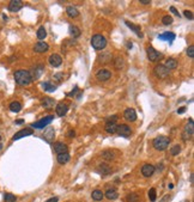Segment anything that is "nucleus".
Wrapping results in <instances>:
<instances>
[{"label":"nucleus","instance_id":"nucleus-1","mask_svg":"<svg viewBox=\"0 0 194 202\" xmlns=\"http://www.w3.org/2000/svg\"><path fill=\"white\" fill-rule=\"evenodd\" d=\"M13 77H15L16 82L18 85H20V86H28L33 81V78L30 76V72L25 71V69H18V71H16L15 74H13Z\"/></svg>","mask_w":194,"mask_h":202},{"label":"nucleus","instance_id":"nucleus-2","mask_svg":"<svg viewBox=\"0 0 194 202\" xmlns=\"http://www.w3.org/2000/svg\"><path fill=\"white\" fill-rule=\"evenodd\" d=\"M152 143H154L155 150H157V151H164V150L168 148V146L170 143V139L168 136L159 135V136H157L155 140H154Z\"/></svg>","mask_w":194,"mask_h":202},{"label":"nucleus","instance_id":"nucleus-3","mask_svg":"<svg viewBox=\"0 0 194 202\" xmlns=\"http://www.w3.org/2000/svg\"><path fill=\"white\" fill-rule=\"evenodd\" d=\"M91 45L96 50H103L107 47V40L104 36L97 34L95 36H92V39H91Z\"/></svg>","mask_w":194,"mask_h":202},{"label":"nucleus","instance_id":"nucleus-4","mask_svg":"<svg viewBox=\"0 0 194 202\" xmlns=\"http://www.w3.org/2000/svg\"><path fill=\"white\" fill-rule=\"evenodd\" d=\"M193 133H194V123L193 120L191 119L189 122L185 126V129L182 132V140L183 141H188L192 136H193Z\"/></svg>","mask_w":194,"mask_h":202},{"label":"nucleus","instance_id":"nucleus-5","mask_svg":"<svg viewBox=\"0 0 194 202\" xmlns=\"http://www.w3.org/2000/svg\"><path fill=\"white\" fill-rule=\"evenodd\" d=\"M154 74L158 79H164L169 76V69L164 66V65H157L155 68H154Z\"/></svg>","mask_w":194,"mask_h":202},{"label":"nucleus","instance_id":"nucleus-6","mask_svg":"<svg viewBox=\"0 0 194 202\" xmlns=\"http://www.w3.org/2000/svg\"><path fill=\"white\" fill-rule=\"evenodd\" d=\"M146 54H147V59L152 62H156L157 60H159L162 58V54L159 52H157L154 47H147L146 48Z\"/></svg>","mask_w":194,"mask_h":202},{"label":"nucleus","instance_id":"nucleus-7","mask_svg":"<svg viewBox=\"0 0 194 202\" xmlns=\"http://www.w3.org/2000/svg\"><path fill=\"white\" fill-rule=\"evenodd\" d=\"M54 120V116H52V115H48V116H46L44 119H41L40 121L35 122V123H33L31 124V127H34V128H37V129H42V128H44L46 126H48L50 122Z\"/></svg>","mask_w":194,"mask_h":202},{"label":"nucleus","instance_id":"nucleus-8","mask_svg":"<svg viewBox=\"0 0 194 202\" xmlns=\"http://www.w3.org/2000/svg\"><path fill=\"white\" fill-rule=\"evenodd\" d=\"M120 136H123V138H128L131 134H132V129L130 128V126L127 124H119L116 127V132Z\"/></svg>","mask_w":194,"mask_h":202},{"label":"nucleus","instance_id":"nucleus-9","mask_svg":"<svg viewBox=\"0 0 194 202\" xmlns=\"http://www.w3.org/2000/svg\"><path fill=\"white\" fill-rule=\"evenodd\" d=\"M43 72H44V66H43L42 63L36 65V66L33 68V71L30 72V76H31V78H33V80L39 79L40 77L43 74Z\"/></svg>","mask_w":194,"mask_h":202},{"label":"nucleus","instance_id":"nucleus-10","mask_svg":"<svg viewBox=\"0 0 194 202\" xmlns=\"http://www.w3.org/2000/svg\"><path fill=\"white\" fill-rule=\"evenodd\" d=\"M96 78L97 80L99 81H107L112 78V73H110V71H108L106 68H102L96 73Z\"/></svg>","mask_w":194,"mask_h":202},{"label":"nucleus","instance_id":"nucleus-11","mask_svg":"<svg viewBox=\"0 0 194 202\" xmlns=\"http://www.w3.org/2000/svg\"><path fill=\"white\" fill-rule=\"evenodd\" d=\"M34 132H33V129L31 128H25V129H22L19 132H17L13 136H12V140L13 141H16V140H19L22 138H25V136H29V135H31Z\"/></svg>","mask_w":194,"mask_h":202},{"label":"nucleus","instance_id":"nucleus-12","mask_svg":"<svg viewBox=\"0 0 194 202\" xmlns=\"http://www.w3.org/2000/svg\"><path fill=\"white\" fill-rule=\"evenodd\" d=\"M155 171L156 167L154 165H151V164H145L141 167V173H143L144 177H151L155 173Z\"/></svg>","mask_w":194,"mask_h":202},{"label":"nucleus","instance_id":"nucleus-13","mask_svg":"<svg viewBox=\"0 0 194 202\" xmlns=\"http://www.w3.org/2000/svg\"><path fill=\"white\" fill-rule=\"evenodd\" d=\"M96 171L99 175H102V176H107V175H109V173L112 172V167H110L108 164L102 163V164H99L96 167Z\"/></svg>","mask_w":194,"mask_h":202},{"label":"nucleus","instance_id":"nucleus-14","mask_svg":"<svg viewBox=\"0 0 194 202\" xmlns=\"http://www.w3.org/2000/svg\"><path fill=\"white\" fill-rule=\"evenodd\" d=\"M22 7H23V2L20 0H12L9 4V11L11 12H18Z\"/></svg>","mask_w":194,"mask_h":202},{"label":"nucleus","instance_id":"nucleus-15","mask_svg":"<svg viewBox=\"0 0 194 202\" xmlns=\"http://www.w3.org/2000/svg\"><path fill=\"white\" fill-rule=\"evenodd\" d=\"M123 116H125V119L127 120V121L130 122H133L137 120V113L134 109H132V108H128V109H126L125 110V113H123Z\"/></svg>","mask_w":194,"mask_h":202},{"label":"nucleus","instance_id":"nucleus-16","mask_svg":"<svg viewBox=\"0 0 194 202\" xmlns=\"http://www.w3.org/2000/svg\"><path fill=\"white\" fill-rule=\"evenodd\" d=\"M54 151L57 154H60V153H67L68 151V147L66 143L64 142H55L54 143Z\"/></svg>","mask_w":194,"mask_h":202},{"label":"nucleus","instance_id":"nucleus-17","mask_svg":"<svg viewBox=\"0 0 194 202\" xmlns=\"http://www.w3.org/2000/svg\"><path fill=\"white\" fill-rule=\"evenodd\" d=\"M49 63L53 66V67H59L61 63H62V58L59 55V54H52L49 56Z\"/></svg>","mask_w":194,"mask_h":202},{"label":"nucleus","instance_id":"nucleus-18","mask_svg":"<svg viewBox=\"0 0 194 202\" xmlns=\"http://www.w3.org/2000/svg\"><path fill=\"white\" fill-rule=\"evenodd\" d=\"M49 49V45H48V43H46V42H39V43H36L35 45H34V52H36V53H44V52H47Z\"/></svg>","mask_w":194,"mask_h":202},{"label":"nucleus","instance_id":"nucleus-19","mask_svg":"<svg viewBox=\"0 0 194 202\" xmlns=\"http://www.w3.org/2000/svg\"><path fill=\"white\" fill-rule=\"evenodd\" d=\"M58 116H65L68 111V105L66 103H59L57 105V109H55Z\"/></svg>","mask_w":194,"mask_h":202},{"label":"nucleus","instance_id":"nucleus-20","mask_svg":"<svg viewBox=\"0 0 194 202\" xmlns=\"http://www.w3.org/2000/svg\"><path fill=\"white\" fill-rule=\"evenodd\" d=\"M54 136H55V130H54V128H52V127L47 128V129L44 130V133H43V138H44L48 142L53 141Z\"/></svg>","mask_w":194,"mask_h":202},{"label":"nucleus","instance_id":"nucleus-21","mask_svg":"<svg viewBox=\"0 0 194 202\" xmlns=\"http://www.w3.org/2000/svg\"><path fill=\"white\" fill-rule=\"evenodd\" d=\"M42 106L44 108V109H52L53 106H54V104H55V101L53 99V98H50V97H44V98H42Z\"/></svg>","mask_w":194,"mask_h":202},{"label":"nucleus","instance_id":"nucleus-22","mask_svg":"<svg viewBox=\"0 0 194 202\" xmlns=\"http://www.w3.org/2000/svg\"><path fill=\"white\" fill-rule=\"evenodd\" d=\"M125 24H126V25H127L133 32H136L137 35H138V37H143V34H141V31H140V26H138V25L133 24V23H131V22H128V20H126Z\"/></svg>","mask_w":194,"mask_h":202},{"label":"nucleus","instance_id":"nucleus-23","mask_svg":"<svg viewBox=\"0 0 194 202\" xmlns=\"http://www.w3.org/2000/svg\"><path fill=\"white\" fill-rule=\"evenodd\" d=\"M66 12H67V16L71 17V18H77L79 16V11L77 10L76 6H67L66 7Z\"/></svg>","mask_w":194,"mask_h":202},{"label":"nucleus","instance_id":"nucleus-24","mask_svg":"<svg viewBox=\"0 0 194 202\" xmlns=\"http://www.w3.org/2000/svg\"><path fill=\"white\" fill-rule=\"evenodd\" d=\"M175 34L174 32H169V31H167V32H163V34H161L159 36H158V39L162 41H169V42H173L175 40Z\"/></svg>","mask_w":194,"mask_h":202},{"label":"nucleus","instance_id":"nucleus-25","mask_svg":"<svg viewBox=\"0 0 194 202\" xmlns=\"http://www.w3.org/2000/svg\"><path fill=\"white\" fill-rule=\"evenodd\" d=\"M57 159H58L59 164L64 165V164H67V163L70 162L71 157H70L68 152H67V153H60V154H58V158H57Z\"/></svg>","mask_w":194,"mask_h":202},{"label":"nucleus","instance_id":"nucleus-26","mask_svg":"<svg viewBox=\"0 0 194 202\" xmlns=\"http://www.w3.org/2000/svg\"><path fill=\"white\" fill-rule=\"evenodd\" d=\"M116 122H107L106 123V132L109 134H114L116 132Z\"/></svg>","mask_w":194,"mask_h":202},{"label":"nucleus","instance_id":"nucleus-27","mask_svg":"<svg viewBox=\"0 0 194 202\" xmlns=\"http://www.w3.org/2000/svg\"><path fill=\"white\" fill-rule=\"evenodd\" d=\"M68 31H70V35H71L73 39H77V37L80 36V30L78 29V26H76V25H70Z\"/></svg>","mask_w":194,"mask_h":202},{"label":"nucleus","instance_id":"nucleus-28","mask_svg":"<svg viewBox=\"0 0 194 202\" xmlns=\"http://www.w3.org/2000/svg\"><path fill=\"white\" fill-rule=\"evenodd\" d=\"M106 197L109 199V200H116L119 197V194L115 189H108L107 193H106Z\"/></svg>","mask_w":194,"mask_h":202},{"label":"nucleus","instance_id":"nucleus-29","mask_svg":"<svg viewBox=\"0 0 194 202\" xmlns=\"http://www.w3.org/2000/svg\"><path fill=\"white\" fill-rule=\"evenodd\" d=\"M103 196H104V194H103V191H102V190H99V189L94 190V191H92V194H91V197H92L95 201H101V200L103 199Z\"/></svg>","mask_w":194,"mask_h":202},{"label":"nucleus","instance_id":"nucleus-30","mask_svg":"<svg viewBox=\"0 0 194 202\" xmlns=\"http://www.w3.org/2000/svg\"><path fill=\"white\" fill-rule=\"evenodd\" d=\"M123 66H125V60L121 56H117L116 59L114 60V67L116 68L117 71H120V69L123 68Z\"/></svg>","mask_w":194,"mask_h":202},{"label":"nucleus","instance_id":"nucleus-31","mask_svg":"<svg viewBox=\"0 0 194 202\" xmlns=\"http://www.w3.org/2000/svg\"><path fill=\"white\" fill-rule=\"evenodd\" d=\"M126 200H127V202H140V196L137 193H131L127 195Z\"/></svg>","mask_w":194,"mask_h":202},{"label":"nucleus","instance_id":"nucleus-32","mask_svg":"<svg viewBox=\"0 0 194 202\" xmlns=\"http://www.w3.org/2000/svg\"><path fill=\"white\" fill-rule=\"evenodd\" d=\"M20 109H22V105H20L19 102L15 101L10 104V110H11L12 113H19Z\"/></svg>","mask_w":194,"mask_h":202},{"label":"nucleus","instance_id":"nucleus-33","mask_svg":"<svg viewBox=\"0 0 194 202\" xmlns=\"http://www.w3.org/2000/svg\"><path fill=\"white\" fill-rule=\"evenodd\" d=\"M177 65H178V63H177V61L175 60V59H168L164 66H165L168 69H175V68L177 67Z\"/></svg>","mask_w":194,"mask_h":202},{"label":"nucleus","instance_id":"nucleus-34","mask_svg":"<svg viewBox=\"0 0 194 202\" xmlns=\"http://www.w3.org/2000/svg\"><path fill=\"white\" fill-rule=\"evenodd\" d=\"M42 87L44 89V91H48V92H52V91H55L57 90V86L54 84H50V82H43L42 84Z\"/></svg>","mask_w":194,"mask_h":202},{"label":"nucleus","instance_id":"nucleus-35","mask_svg":"<svg viewBox=\"0 0 194 202\" xmlns=\"http://www.w3.org/2000/svg\"><path fill=\"white\" fill-rule=\"evenodd\" d=\"M46 36H47V31H46V29H44L43 26L39 28V30H37V39L40 40V42H41L42 40H44Z\"/></svg>","mask_w":194,"mask_h":202},{"label":"nucleus","instance_id":"nucleus-36","mask_svg":"<svg viewBox=\"0 0 194 202\" xmlns=\"http://www.w3.org/2000/svg\"><path fill=\"white\" fill-rule=\"evenodd\" d=\"M4 201L5 202H16L17 201V197H16L13 194H11V193H6V194L4 195Z\"/></svg>","mask_w":194,"mask_h":202},{"label":"nucleus","instance_id":"nucleus-37","mask_svg":"<svg viewBox=\"0 0 194 202\" xmlns=\"http://www.w3.org/2000/svg\"><path fill=\"white\" fill-rule=\"evenodd\" d=\"M102 157H103L104 159H107V160H112V159H114L115 154H114L113 151H104V152L102 153Z\"/></svg>","mask_w":194,"mask_h":202},{"label":"nucleus","instance_id":"nucleus-38","mask_svg":"<svg viewBox=\"0 0 194 202\" xmlns=\"http://www.w3.org/2000/svg\"><path fill=\"white\" fill-rule=\"evenodd\" d=\"M149 199L151 202H156V199H157V193H156L155 188H151L150 191H149Z\"/></svg>","mask_w":194,"mask_h":202},{"label":"nucleus","instance_id":"nucleus-39","mask_svg":"<svg viewBox=\"0 0 194 202\" xmlns=\"http://www.w3.org/2000/svg\"><path fill=\"white\" fill-rule=\"evenodd\" d=\"M180 152H181V146H180V145H175V146L171 147V150H170L171 156H177Z\"/></svg>","mask_w":194,"mask_h":202},{"label":"nucleus","instance_id":"nucleus-40","mask_svg":"<svg viewBox=\"0 0 194 202\" xmlns=\"http://www.w3.org/2000/svg\"><path fill=\"white\" fill-rule=\"evenodd\" d=\"M162 23H163L164 25H170V24L173 23V17H171V16H164L163 19H162Z\"/></svg>","mask_w":194,"mask_h":202},{"label":"nucleus","instance_id":"nucleus-41","mask_svg":"<svg viewBox=\"0 0 194 202\" xmlns=\"http://www.w3.org/2000/svg\"><path fill=\"white\" fill-rule=\"evenodd\" d=\"M187 55H188L191 59H193L194 58V45L193 44L188 47V49H187Z\"/></svg>","mask_w":194,"mask_h":202},{"label":"nucleus","instance_id":"nucleus-42","mask_svg":"<svg viewBox=\"0 0 194 202\" xmlns=\"http://www.w3.org/2000/svg\"><path fill=\"white\" fill-rule=\"evenodd\" d=\"M183 15H185V17H186V18H188L189 20L193 19V13H192L191 11H187V10H186V11L183 12Z\"/></svg>","mask_w":194,"mask_h":202},{"label":"nucleus","instance_id":"nucleus-43","mask_svg":"<svg viewBox=\"0 0 194 202\" xmlns=\"http://www.w3.org/2000/svg\"><path fill=\"white\" fill-rule=\"evenodd\" d=\"M62 78H64V74H62V73H57V74H54V79L57 81H61Z\"/></svg>","mask_w":194,"mask_h":202},{"label":"nucleus","instance_id":"nucleus-44","mask_svg":"<svg viewBox=\"0 0 194 202\" xmlns=\"http://www.w3.org/2000/svg\"><path fill=\"white\" fill-rule=\"evenodd\" d=\"M170 11H171V12H173V13H174L175 16H177V17H180V12H178V11H177V10H176V8H175L174 6H171V7H170Z\"/></svg>","mask_w":194,"mask_h":202},{"label":"nucleus","instance_id":"nucleus-45","mask_svg":"<svg viewBox=\"0 0 194 202\" xmlns=\"http://www.w3.org/2000/svg\"><path fill=\"white\" fill-rule=\"evenodd\" d=\"M185 111H186V106H181V108L177 109V113H178V114H183Z\"/></svg>","mask_w":194,"mask_h":202},{"label":"nucleus","instance_id":"nucleus-46","mask_svg":"<svg viewBox=\"0 0 194 202\" xmlns=\"http://www.w3.org/2000/svg\"><path fill=\"white\" fill-rule=\"evenodd\" d=\"M74 135H76V132H74V130H70V132L67 133V136H68V138H73Z\"/></svg>","mask_w":194,"mask_h":202},{"label":"nucleus","instance_id":"nucleus-47","mask_svg":"<svg viewBox=\"0 0 194 202\" xmlns=\"http://www.w3.org/2000/svg\"><path fill=\"white\" fill-rule=\"evenodd\" d=\"M58 201H59L58 197H50L49 200H47L46 202H58Z\"/></svg>","mask_w":194,"mask_h":202},{"label":"nucleus","instance_id":"nucleus-48","mask_svg":"<svg viewBox=\"0 0 194 202\" xmlns=\"http://www.w3.org/2000/svg\"><path fill=\"white\" fill-rule=\"evenodd\" d=\"M150 2L151 1H149V0H140V4H143V5H150Z\"/></svg>","mask_w":194,"mask_h":202},{"label":"nucleus","instance_id":"nucleus-49","mask_svg":"<svg viewBox=\"0 0 194 202\" xmlns=\"http://www.w3.org/2000/svg\"><path fill=\"white\" fill-rule=\"evenodd\" d=\"M77 91H78V86H76V87H74V90H73V91H72L71 93H68V96H74Z\"/></svg>","mask_w":194,"mask_h":202},{"label":"nucleus","instance_id":"nucleus-50","mask_svg":"<svg viewBox=\"0 0 194 202\" xmlns=\"http://www.w3.org/2000/svg\"><path fill=\"white\" fill-rule=\"evenodd\" d=\"M15 123H16V124H23V123H24V120H23V119H18V120L15 121Z\"/></svg>","mask_w":194,"mask_h":202},{"label":"nucleus","instance_id":"nucleus-51","mask_svg":"<svg viewBox=\"0 0 194 202\" xmlns=\"http://www.w3.org/2000/svg\"><path fill=\"white\" fill-rule=\"evenodd\" d=\"M127 47H128V48H132V47H133V45H132V42H128V43H127Z\"/></svg>","mask_w":194,"mask_h":202},{"label":"nucleus","instance_id":"nucleus-52","mask_svg":"<svg viewBox=\"0 0 194 202\" xmlns=\"http://www.w3.org/2000/svg\"><path fill=\"white\" fill-rule=\"evenodd\" d=\"M168 188H169V189H173V188H174V184H173V183H170V184L168 185Z\"/></svg>","mask_w":194,"mask_h":202},{"label":"nucleus","instance_id":"nucleus-53","mask_svg":"<svg viewBox=\"0 0 194 202\" xmlns=\"http://www.w3.org/2000/svg\"><path fill=\"white\" fill-rule=\"evenodd\" d=\"M191 183H193V173L191 175Z\"/></svg>","mask_w":194,"mask_h":202},{"label":"nucleus","instance_id":"nucleus-54","mask_svg":"<svg viewBox=\"0 0 194 202\" xmlns=\"http://www.w3.org/2000/svg\"><path fill=\"white\" fill-rule=\"evenodd\" d=\"M0 141H1V135H0Z\"/></svg>","mask_w":194,"mask_h":202}]
</instances>
